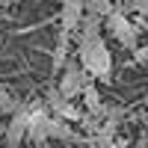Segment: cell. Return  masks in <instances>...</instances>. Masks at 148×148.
<instances>
[{"label": "cell", "mask_w": 148, "mask_h": 148, "mask_svg": "<svg viewBox=\"0 0 148 148\" xmlns=\"http://www.w3.org/2000/svg\"><path fill=\"white\" fill-rule=\"evenodd\" d=\"M133 53H136V62H142V65L148 62V45H145V47H136Z\"/></svg>", "instance_id": "obj_11"}, {"label": "cell", "mask_w": 148, "mask_h": 148, "mask_svg": "<svg viewBox=\"0 0 148 148\" xmlns=\"http://www.w3.org/2000/svg\"><path fill=\"white\" fill-rule=\"evenodd\" d=\"M104 27L110 30V36L121 45V47H127V51H136V27L127 21V15L125 12H119V9H113L110 15L104 18Z\"/></svg>", "instance_id": "obj_3"}, {"label": "cell", "mask_w": 148, "mask_h": 148, "mask_svg": "<svg viewBox=\"0 0 148 148\" xmlns=\"http://www.w3.org/2000/svg\"><path fill=\"white\" fill-rule=\"evenodd\" d=\"M86 15V0H62V9H59V33L74 36L80 27V21Z\"/></svg>", "instance_id": "obj_5"}, {"label": "cell", "mask_w": 148, "mask_h": 148, "mask_svg": "<svg viewBox=\"0 0 148 148\" xmlns=\"http://www.w3.org/2000/svg\"><path fill=\"white\" fill-rule=\"evenodd\" d=\"M6 3H12V0H0V12H3V6H6Z\"/></svg>", "instance_id": "obj_12"}, {"label": "cell", "mask_w": 148, "mask_h": 148, "mask_svg": "<svg viewBox=\"0 0 148 148\" xmlns=\"http://www.w3.org/2000/svg\"><path fill=\"white\" fill-rule=\"evenodd\" d=\"M116 6L110 3V0H86V15H95V18H107L110 12H113Z\"/></svg>", "instance_id": "obj_9"}, {"label": "cell", "mask_w": 148, "mask_h": 148, "mask_svg": "<svg viewBox=\"0 0 148 148\" xmlns=\"http://www.w3.org/2000/svg\"><path fill=\"white\" fill-rule=\"evenodd\" d=\"M130 9H133V12H142V15H148V0H133Z\"/></svg>", "instance_id": "obj_10"}, {"label": "cell", "mask_w": 148, "mask_h": 148, "mask_svg": "<svg viewBox=\"0 0 148 148\" xmlns=\"http://www.w3.org/2000/svg\"><path fill=\"white\" fill-rule=\"evenodd\" d=\"M45 110L53 119H62V121H83V116H86L74 101H68V98H62L56 92V86H51V89L45 92Z\"/></svg>", "instance_id": "obj_4"}, {"label": "cell", "mask_w": 148, "mask_h": 148, "mask_svg": "<svg viewBox=\"0 0 148 148\" xmlns=\"http://www.w3.org/2000/svg\"><path fill=\"white\" fill-rule=\"evenodd\" d=\"M21 107H24V104L18 101V98L12 95L6 86H0V113H3V116H15Z\"/></svg>", "instance_id": "obj_8"}, {"label": "cell", "mask_w": 148, "mask_h": 148, "mask_svg": "<svg viewBox=\"0 0 148 148\" xmlns=\"http://www.w3.org/2000/svg\"><path fill=\"white\" fill-rule=\"evenodd\" d=\"M92 83V77L86 74L77 62H65V68L59 71V83H56V92L62 95V98H68V101H74V98H80L83 95V89Z\"/></svg>", "instance_id": "obj_2"}, {"label": "cell", "mask_w": 148, "mask_h": 148, "mask_svg": "<svg viewBox=\"0 0 148 148\" xmlns=\"http://www.w3.org/2000/svg\"><path fill=\"white\" fill-rule=\"evenodd\" d=\"M3 139H6V148H18L24 139H27V104H24L15 116H9Z\"/></svg>", "instance_id": "obj_6"}, {"label": "cell", "mask_w": 148, "mask_h": 148, "mask_svg": "<svg viewBox=\"0 0 148 148\" xmlns=\"http://www.w3.org/2000/svg\"><path fill=\"white\" fill-rule=\"evenodd\" d=\"M77 65L92 80H110L113 77V53L101 36V18L83 15L77 27Z\"/></svg>", "instance_id": "obj_1"}, {"label": "cell", "mask_w": 148, "mask_h": 148, "mask_svg": "<svg viewBox=\"0 0 148 148\" xmlns=\"http://www.w3.org/2000/svg\"><path fill=\"white\" fill-rule=\"evenodd\" d=\"M68 39H71V36L59 33L56 47H53V71H62V68H65V62H68Z\"/></svg>", "instance_id": "obj_7"}]
</instances>
